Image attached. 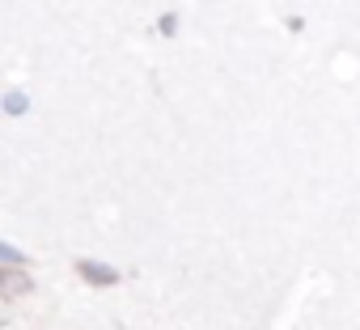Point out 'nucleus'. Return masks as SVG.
Listing matches in <instances>:
<instances>
[{"label":"nucleus","instance_id":"obj_1","mask_svg":"<svg viewBox=\"0 0 360 330\" xmlns=\"http://www.w3.org/2000/svg\"><path fill=\"white\" fill-rule=\"evenodd\" d=\"M0 288H5L9 296H26V292H30V279H26V275H13V271H9V275L0 271Z\"/></svg>","mask_w":360,"mask_h":330}]
</instances>
